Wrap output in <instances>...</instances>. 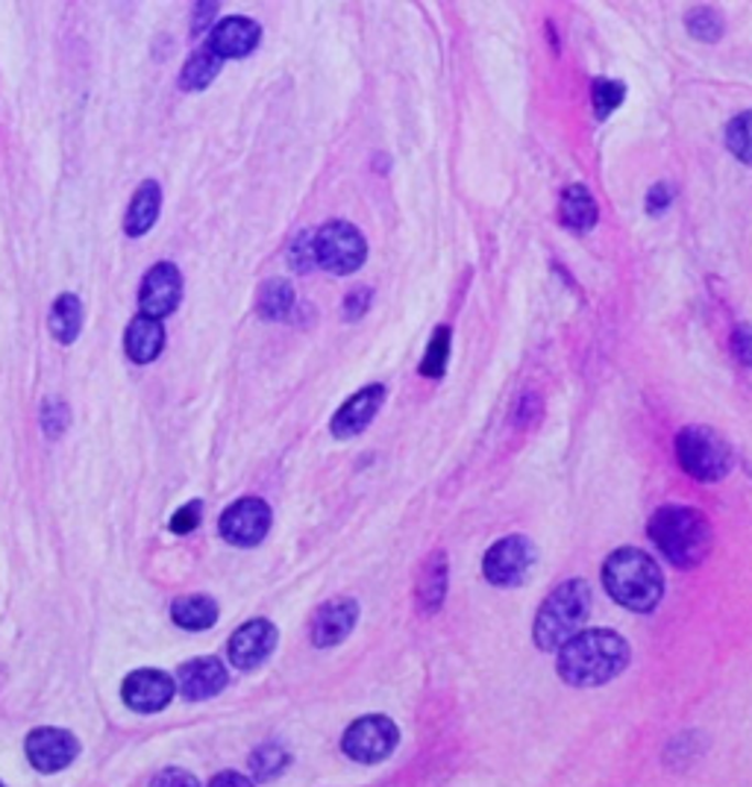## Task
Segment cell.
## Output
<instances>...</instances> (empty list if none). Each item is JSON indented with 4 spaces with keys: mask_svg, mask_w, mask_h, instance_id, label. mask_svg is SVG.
I'll return each mask as SVG.
<instances>
[{
    "mask_svg": "<svg viewBox=\"0 0 752 787\" xmlns=\"http://www.w3.org/2000/svg\"><path fill=\"white\" fill-rule=\"evenodd\" d=\"M629 664V644L611 628L579 632L558 649V676L574 688L606 685Z\"/></svg>",
    "mask_w": 752,
    "mask_h": 787,
    "instance_id": "6da1fadb",
    "label": "cell"
},
{
    "mask_svg": "<svg viewBox=\"0 0 752 787\" xmlns=\"http://www.w3.org/2000/svg\"><path fill=\"white\" fill-rule=\"evenodd\" d=\"M602 584L618 605L637 614L653 611L664 597V573L653 556L637 547L614 549L602 565Z\"/></svg>",
    "mask_w": 752,
    "mask_h": 787,
    "instance_id": "7a4b0ae2",
    "label": "cell"
},
{
    "mask_svg": "<svg viewBox=\"0 0 752 787\" xmlns=\"http://www.w3.org/2000/svg\"><path fill=\"white\" fill-rule=\"evenodd\" d=\"M646 532L658 553L682 570L697 567L711 549V523L694 505H662Z\"/></svg>",
    "mask_w": 752,
    "mask_h": 787,
    "instance_id": "3957f363",
    "label": "cell"
},
{
    "mask_svg": "<svg viewBox=\"0 0 752 787\" xmlns=\"http://www.w3.org/2000/svg\"><path fill=\"white\" fill-rule=\"evenodd\" d=\"M591 614V588L585 579H567L549 593L535 617V644L544 653L562 649Z\"/></svg>",
    "mask_w": 752,
    "mask_h": 787,
    "instance_id": "277c9868",
    "label": "cell"
},
{
    "mask_svg": "<svg viewBox=\"0 0 752 787\" xmlns=\"http://www.w3.org/2000/svg\"><path fill=\"white\" fill-rule=\"evenodd\" d=\"M676 459L688 477L702 482H717L732 468V450L711 426H685L676 435Z\"/></svg>",
    "mask_w": 752,
    "mask_h": 787,
    "instance_id": "5b68a950",
    "label": "cell"
},
{
    "mask_svg": "<svg viewBox=\"0 0 752 787\" xmlns=\"http://www.w3.org/2000/svg\"><path fill=\"white\" fill-rule=\"evenodd\" d=\"M312 256L315 267H324L329 274H353L368 259V241L353 223L329 221L312 232Z\"/></svg>",
    "mask_w": 752,
    "mask_h": 787,
    "instance_id": "8992f818",
    "label": "cell"
},
{
    "mask_svg": "<svg viewBox=\"0 0 752 787\" xmlns=\"http://www.w3.org/2000/svg\"><path fill=\"white\" fill-rule=\"evenodd\" d=\"M400 741L397 725L391 723L389 717L368 714L359 717L341 737V750L359 764H377L385 761L394 752Z\"/></svg>",
    "mask_w": 752,
    "mask_h": 787,
    "instance_id": "52a82bcc",
    "label": "cell"
},
{
    "mask_svg": "<svg viewBox=\"0 0 752 787\" xmlns=\"http://www.w3.org/2000/svg\"><path fill=\"white\" fill-rule=\"evenodd\" d=\"M532 565H535V547L530 544V538L509 535L488 549L482 558V573L497 588H514L523 582V576L530 573Z\"/></svg>",
    "mask_w": 752,
    "mask_h": 787,
    "instance_id": "ba28073f",
    "label": "cell"
},
{
    "mask_svg": "<svg viewBox=\"0 0 752 787\" xmlns=\"http://www.w3.org/2000/svg\"><path fill=\"white\" fill-rule=\"evenodd\" d=\"M271 529V509L259 496H244L221 514V535L236 547H257Z\"/></svg>",
    "mask_w": 752,
    "mask_h": 787,
    "instance_id": "9c48e42d",
    "label": "cell"
},
{
    "mask_svg": "<svg viewBox=\"0 0 752 787\" xmlns=\"http://www.w3.org/2000/svg\"><path fill=\"white\" fill-rule=\"evenodd\" d=\"M179 294H183V276H179V267L174 262H160L148 271L142 283V292H139V306H142V315L148 318L162 320L165 315L177 309Z\"/></svg>",
    "mask_w": 752,
    "mask_h": 787,
    "instance_id": "30bf717a",
    "label": "cell"
},
{
    "mask_svg": "<svg viewBox=\"0 0 752 787\" xmlns=\"http://www.w3.org/2000/svg\"><path fill=\"white\" fill-rule=\"evenodd\" d=\"M276 646V626L271 620H250L230 637V662L239 670H253L268 662Z\"/></svg>",
    "mask_w": 752,
    "mask_h": 787,
    "instance_id": "8fae6325",
    "label": "cell"
},
{
    "mask_svg": "<svg viewBox=\"0 0 752 787\" xmlns=\"http://www.w3.org/2000/svg\"><path fill=\"white\" fill-rule=\"evenodd\" d=\"M177 690V681L171 679L168 673L162 670H135L130 673L124 679V702L133 711H142V714H153V711H162L168 706L171 697Z\"/></svg>",
    "mask_w": 752,
    "mask_h": 787,
    "instance_id": "7c38bea8",
    "label": "cell"
},
{
    "mask_svg": "<svg viewBox=\"0 0 752 787\" xmlns=\"http://www.w3.org/2000/svg\"><path fill=\"white\" fill-rule=\"evenodd\" d=\"M382 403H385V385H380V382L356 391L353 397L347 400L345 406L333 415L329 429H333L336 438H356V435H362L364 429L371 426V420L377 417Z\"/></svg>",
    "mask_w": 752,
    "mask_h": 787,
    "instance_id": "4fadbf2b",
    "label": "cell"
},
{
    "mask_svg": "<svg viewBox=\"0 0 752 787\" xmlns=\"http://www.w3.org/2000/svg\"><path fill=\"white\" fill-rule=\"evenodd\" d=\"M28 758L42 773H56L77 758V737L65 729H36L28 737Z\"/></svg>",
    "mask_w": 752,
    "mask_h": 787,
    "instance_id": "5bb4252c",
    "label": "cell"
},
{
    "mask_svg": "<svg viewBox=\"0 0 752 787\" xmlns=\"http://www.w3.org/2000/svg\"><path fill=\"white\" fill-rule=\"evenodd\" d=\"M356 620H359V602L350 600V597L329 600L327 605H320L315 620H312V644L320 646V649L341 644L353 632Z\"/></svg>",
    "mask_w": 752,
    "mask_h": 787,
    "instance_id": "9a60e30c",
    "label": "cell"
},
{
    "mask_svg": "<svg viewBox=\"0 0 752 787\" xmlns=\"http://www.w3.org/2000/svg\"><path fill=\"white\" fill-rule=\"evenodd\" d=\"M259 39H262V28L257 21L241 19V15H232V19H224L218 28L209 33V51H212L218 59H241L257 51Z\"/></svg>",
    "mask_w": 752,
    "mask_h": 787,
    "instance_id": "2e32d148",
    "label": "cell"
},
{
    "mask_svg": "<svg viewBox=\"0 0 752 787\" xmlns=\"http://www.w3.org/2000/svg\"><path fill=\"white\" fill-rule=\"evenodd\" d=\"M177 685L186 699H209L227 688V670L218 658H195L179 667Z\"/></svg>",
    "mask_w": 752,
    "mask_h": 787,
    "instance_id": "e0dca14e",
    "label": "cell"
},
{
    "mask_svg": "<svg viewBox=\"0 0 752 787\" xmlns=\"http://www.w3.org/2000/svg\"><path fill=\"white\" fill-rule=\"evenodd\" d=\"M124 347L127 356H130L135 364L153 362V359L162 353V347H165V327H162V320L148 318V315H139V318L130 320Z\"/></svg>",
    "mask_w": 752,
    "mask_h": 787,
    "instance_id": "ac0fdd59",
    "label": "cell"
},
{
    "mask_svg": "<svg viewBox=\"0 0 752 787\" xmlns=\"http://www.w3.org/2000/svg\"><path fill=\"white\" fill-rule=\"evenodd\" d=\"M162 209V192L156 179H148L142 186L135 188L133 200H130V209H127L124 218V232L130 239H139L144 232L151 230L156 218H160Z\"/></svg>",
    "mask_w": 752,
    "mask_h": 787,
    "instance_id": "d6986e66",
    "label": "cell"
},
{
    "mask_svg": "<svg viewBox=\"0 0 752 787\" xmlns=\"http://www.w3.org/2000/svg\"><path fill=\"white\" fill-rule=\"evenodd\" d=\"M558 218H562V223H565L567 230L574 232H588L591 227H597L600 212H597V204H593L591 192H588L585 186H579V183L567 186L565 192H562Z\"/></svg>",
    "mask_w": 752,
    "mask_h": 787,
    "instance_id": "ffe728a7",
    "label": "cell"
},
{
    "mask_svg": "<svg viewBox=\"0 0 752 787\" xmlns=\"http://www.w3.org/2000/svg\"><path fill=\"white\" fill-rule=\"evenodd\" d=\"M444 591H447V558H444V553H433L424 570H421V579H417V605L426 614L438 611L442 609Z\"/></svg>",
    "mask_w": 752,
    "mask_h": 787,
    "instance_id": "44dd1931",
    "label": "cell"
},
{
    "mask_svg": "<svg viewBox=\"0 0 752 787\" xmlns=\"http://www.w3.org/2000/svg\"><path fill=\"white\" fill-rule=\"evenodd\" d=\"M47 327L54 332V338L59 345H72L80 336L83 327V303L77 294H59L47 318Z\"/></svg>",
    "mask_w": 752,
    "mask_h": 787,
    "instance_id": "7402d4cb",
    "label": "cell"
},
{
    "mask_svg": "<svg viewBox=\"0 0 752 787\" xmlns=\"http://www.w3.org/2000/svg\"><path fill=\"white\" fill-rule=\"evenodd\" d=\"M171 617L177 626L200 632V628H209L218 620V605L209 597H183L171 605Z\"/></svg>",
    "mask_w": 752,
    "mask_h": 787,
    "instance_id": "603a6c76",
    "label": "cell"
},
{
    "mask_svg": "<svg viewBox=\"0 0 752 787\" xmlns=\"http://www.w3.org/2000/svg\"><path fill=\"white\" fill-rule=\"evenodd\" d=\"M221 63L224 59H218L209 47H200V51L188 59L183 74H179V86L186 91L206 89V86L218 77V72H221Z\"/></svg>",
    "mask_w": 752,
    "mask_h": 787,
    "instance_id": "cb8c5ba5",
    "label": "cell"
},
{
    "mask_svg": "<svg viewBox=\"0 0 752 787\" xmlns=\"http://www.w3.org/2000/svg\"><path fill=\"white\" fill-rule=\"evenodd\" d=\"M294 306V288L288 280H268L262 288H259V300L257 309L262 318L268 320H280L285 318Z\"/></svg>",
    "mask_w": 752,
    "mask_h": 787,
    "instance_id": "d4e9b609",
    "label": "cell"
},
{
    "mask_svg": "<svg viewBox=\"0 0 752 787\" xmlns=\"http://www.w3.org/2000/svg\"><path fill=\"white\" fill-rule=\"evenodd\" d=\"M450 327H438L433 332V338H429L424 362H421V373L429 376V380L444 376V368H447V359H450Z\"/></svg>",
    "mask_w": 752,
    "mask_h": 787,
    "instance_id": "484cf974",
    "label": "cell"
},
{
    "mask_svg": "<svg viewBox=\"0 0 752 787\" xmlns=\"http://www.w3.org/2000/svg\"><path fill=\"white\" fill-rule=\"evenodd\" d=\"M726 147L738 156L741 162L752 165V109L734 116L726 127Z\"/></svg>",
    "mask_w": 752,
    "mask_h": 787,
    "instance_id": "4316f807",
    "label": "cell"
},
{
    "mask_svg": "<svg viewBox=\"0 0 752 787\" xmlns=\"http://www.w3.org/2000/svg\"><path fill=\"white\" fill-rule=\"evenodd\" d=\"M591 95H593V112H597L600 121H606V118L623 103V98H626V86L618 80H593Z\"/></svg>",
    "mask_w": 752,
    "mask_h": 787,
    "instance_id": "83f0119b",
    "label": "cell"
},
{
    "mask_svg": "<svg viewBox=\"0 0 752 787\" xmlns=\"http://www.w3.org/2000/svg\"><path fill=\"white\" fill-rule=\"evenodd\" d=\"M685 28H688L690 36L699 39V42H717V39L723 36V21H720V15H717L715 10H706V7L688 12Z\"/></svg>",
    "mask_w": 752,
    "mask_h": 787,
    "instance_id": "f1b7e54d",
    "label": "cell"
},
{
    "mask_svg": "<svg viewBox=\"0 0 752 787\" xmlns=\"http://www.w3.org/2000/svg\"><path fill=\"white\" fill-rule=\"evenodd\" d=\"M253 773H257L259 778H271L276 776V773H283V767L288 764V752L283 750V746H276V743H268V746H262V750L253 755Z\"/></svg>",
    "mask_w": 752,
    "mask_h": 787,
    "instance_id": "f546056e",
    "label": "cell"
},
{
    "mask_svg": "<svg viewBox=\"0 0 752 787\" xmlns=\"http://www.w3.org/2000/svg\"><path fill=\"white\" fill-rule=\"evenodd\" d=\"M68 424H72V412H68L63 400H47L45 406H42V426H45V433L59 438Z\"/></svg>",
    "mask_w": 752,
    "mask_h": 787,
    "instance_id": "4dcf8cb0",
    "label": "cell"
},
{
    "mask_svg": "<svg viewBox=\"0 0 752 787\" xmlns=\"http://www.w3.org/2000/svg\"><path fill=\"white\" fill-rule=\"evenodd\" d=\"M288 262H292L294 271H312L315 267V256H312V232H301L292 244V253H288Z\"/></svg>",
    "mask_w": 752,
    "mask_h": 787,
    "instance_id": "1f68e13d",
    "label": "cell"
},
{
    "mask_svg": "<svg viewBox=\"0 0 752 787\" xmlns=\"http://www.w3.org/2000/svg\"><path fill=\"white\" fill-rule=\"evenodd\" d=\"M200 514H204V505H200V500H192V503L183 505V509L174 514V521H171V532H177V535H188V532H195L197 523H200Z\"/></svg>",
    "mask_w": 752,
    "mask_h": 787,
    "instance_id": "d6a6232c",
    "label": "cell"
},
{
    "mask_svg": "<svg viewBox=\"0 0 752 787\" xmlns=\"http://www.w3.org/2000/svg\"><path fill=\"white\" fill-rule=\"evenodd\" d=\"M371 300H373V288H368V285H359V288H353V292L347 294V300H345L347 320L362 318L364 311L371 309Z\"/></svg>",
    "mask_w": 752,
    "mask_h": 787,
    "instance_id": "836d02e7",
    "label": "cell"
},
{
    "mask_svg": "<svg viewBox=\"0 0 752 787\" xmlns=\"http://www.w3.org/2000/svg\"><path fill=\"white\" fill-rule=\"evenodd\" d=\"M671 200H673V188L667 186V183H658V186L650 188V195H646V212L664 215L667 209H671Z\"/></svg>",
    "mask_w": 752,
    "mask_h": 787,
    "instance_id": "e575fe53",
    "label": "cell"
},
{
    "mask_svg": "<svg viewBox=\"0 0 752 787\" xmlns=\"http://www.w3.org/2000/svg\"><path fill=\"white\" fill-rule=\"evenodd\" d=\"M732 345H734V356L741 359L746 368H752V327H738L732 336Z\"/></svg>",
    "mask_w": 752,
    "mask_h": 787,
    "instance_id": "d590c367",
    "label": "cell"
},
{
    "mask_svg": "<svg viewBox=\"0 0 752 787\" xmlns=\"http://www.w3.org/2000/svg\"><path fill=\"white\" fill-rule=\"evenodd\" d=\"M153 787H200L197 785L195 776H188L186 769H165V773H160L156 776V781H153Z\"/></svg>",
    "mask_w": 752,
    "mask_h": 787,
    "instance_id": "8d00e7d4",
    "label": "cell"
},
{
    "mask_svg": "<svg viewBox=\"0 0 752 787\" xmlns=\"http://www.w3.org/2000/svg\"><path fill=\"white\" fill-rule=\"evenodd\" d=\"M209 787H253V781L241 773H221Z\"/></svg>",
    "mask_w": 752,
    "mask_h": 787,
    "instance_id": "74e56055",
    "label": "cell"
},
{
    "mask_svg": "<svg viewBox=\"0 0 752 787\" xmlns=\"http://www.w3.org/2000/svg\"><path fill=\"white\" fill-rule=\"evenodd\" d=\"M215 10H218V3H197L195 12H197V21H195V30L200 33V30L209 24V19L215 15Z\"/></svg>",
    "mask_w": 752,
    "mask_h": 787,
    "instance_id": "f35d334b",
    "label": "cell"
},
{
    "mask_svg": "<svg viewBox=\"0 0 752 787\" xmlns=\"http://www.w3.org/2000/svg\"><path fill=\"white\" fill-rule=\"evenodd\" d=\"M0 787H3V785H0Z\"/></svg>",
    "mask_w": 752,
    "mask_h": 787,
    "instance_id": "ab89813d",
    "label": "cell"
}]
</instances>
